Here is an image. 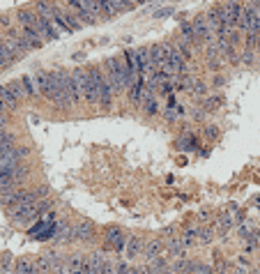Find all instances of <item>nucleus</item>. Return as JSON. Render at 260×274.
<instances>
[{
	"instance_id": "1",
	"label": "nucleus",
	"mask_w": 260,
	"mask_h": 274,
	"mask_svg": "<svg viewBox=\"0 0 260 274\" xmlns=\"http://www.w3.org/2000/svg\"><path fill=\"white\" fill-rule=\"evenodd\" d=\"M67 74L69 72H37V81H39V90L51 104L60 106L62 111L71 108V97L67 90Z\"/></svg>"
},
{
	"instance_id": "2",
	"label": "nucleus",
	"mask_w": 260,
	"mask_h": 274,
	"mask_svg": "<svg viewBox=\"0 0 260 274\" xmlns=\"http://www.w3.org/2000/svg\"><path fill=\"white\" fill-rule=\"evenodd\" d=\"M106 74L99 67H88L85 69V78H83V99L90 106H97L101 97V88H104Z\"/></svg>"
},
{
	"instance_id": "3",
	"label": "nucleus",
	"mask_w": 260,
	"mask_h": 274,
	"mask_svg": "<svg viewBox=\"0 0 260 274\" xmlns=\"http://www.w3.org/2000/svg\"><path fill=\"white\" fill-rule=\"evenodd\" d=\"M106 78L113 85L115 95H120L129 88V76H127V62L124 58H108L106 60Z\"/></svg>"
},
{
	"instance_id": "4",
	"label": "nucleus",
	"mask_w": 260,
	"mask_h": 274,
	"mask_svg": "<svg viewBox=\"0 0 260 274\" xmlns=\"http://www.w3.org/2000/svg\"><path fill=\"white\" fill-rule=\"evenodd\" d=\"M16 19H19V23H21V25L32 28L39 37L44 39V42H53V39H58V35L51 30V25H48V23H46L44 19L37 14V12H30V9H19V12H16Z\"/></svg>"
},
{
	"instance_id": "5",
	"label": "nucleus",
	"mask_w": 260,
	"mask_h": 274,
	"mask_svg": "<svg viewBox=\"0 0 260 274\" xmlns=\"http://www.w3.org/2000/svg\"><path fill=\"white\" fill-rule=\"evenodd\" d=\"M2 23L7 25V30H5V39H7L9 44H12V49H14L19 55H25L28 51H30V44H28V39L23 37L21 28H14V25H9L5 19H2Z\"/></svg>"
},
{
	"instance_id": "6",
	"label": "nucleus",
	"mask_w": 260,
	"mask_h": 274,
	"mask_svg": "<svg viewBox=\"0 0 260 274\" xmlns=\"http://www.w3.org/2000/svg\"><path fill=\"white\" fill-rule=\"evenodd\" d=\"M83 78H85L83 69H71L67 74V90L74 104H78L83 99Z\"/></svg>"
},
{
	"instance_id": "7",
	"label": "nucleus",
	"mask_w": 260,
	"mask_h": 274,
	"mask_svg": "<svg viewBox=\"0 0 260 274\" xmlns=\"http://www.w3.org/2000/svg\"><path fill=\"white\" fill-rule=\"evenodd\" d=\"M71 233H74V242H90L95 237V224L88 219H81L76 226H71Z\"/></svg>"
},
{
	"instance_id": "8",
	"label": "nucleus",
	"mask_w": 260,
	"mask_h": 274,
	"mask_svg": "<svg viewBox=\"0 0 260 274\" xmlns=\"http://www.w3.org/2000/svg\"><path fill=\"white\" fill-rule=\"evenodd\" d=\"M28 157V150L25 148H12L7 152H0V166H19L23 159Z\"/></svg>"
},
{
	"instance_id": "9",
	"label": "nucleus",
	"mask_w": 260,
	"mask_h": 274,
	"mask_svg": "<svg viewBox=\"0 0 260 274\" xmlns=\"http://www.w3.org/2000/svg\"><path fill=\"white\" fill-rule=\"evenodd\" d=\"M23 196H25V189H21V187L9 189V191H2V194H0V205L7 207V210H12V207H16L19 203H21Z\"/></svg>"
},
{
	"instance_id": "10",
	"label": "nucleus",
	"mask_w": 260,
	"mask_h": 274,
	"mask_svg": "<svg viewBox=\"0 0 260 274\" xmlns=\"http://www.w3.org/2000/svg\"><path fill=\"white\" fill-rule=\"evenodd\" d=\"M104 251H92L85 258V274H104Z\"/></svg>"
},
{
	"instance_id": "11",
	"label": "nucleus",
	"mask_w": 260,
	"mask_h": 274,
	"mask_svg": "<svg viewBox=\"0 0 260 274\" xmlns=\"http://www.w3.org/2000/svg\"><path fill=\"white\" fill-rule=\"evenodd\" d=\"M106 240H108V249H113V251H124V247H127V237L122 235V230L118 228H108Z\"/></svg>"
},
{
	"instance_id": "12",
	"label": "nucleus",
	"mask_w": 260,
	"mask_h": 274,
	"mask_svg": "<svg viewBox=\"0 0 260 274\" xmlns=\"http://www.w3.org/2000/svg\"><path fill=\"white\" fill-rule=\"evenodd\" d=\"M0 101L5 104V108H7V111H14V108L19 106V97L12 92V88H9V85H0Z\"/></svg>"
},
{
	"instance_id": "13",
	"label": "nucleus",
	"mask_w": 260,
	"mask_h": 274,
	"mask_svg": "<svg viewBox=\"0 0 260 274\" xmlns=\"http://www.w3.org/2000/svg\"><path fill=\"white\" fill-rule=\"evenodd\" d=\"M124 253H127V258L134 260L136 256H141L143 253V242H141V237L131 235L127 237V247H124Z\"/></svg>"
},
{
	"instance_id": "14",
	"label": "nucleus",
	"mask_w": 260,
	"mask_h": 274,
	"mask_svg": "<svg viewBox=\"0 0 260 274\" xmlns=\"http://www.w3.org/2000/svg\"><path fill=\"white\" fill-rule=\"evenodd\" d=\"M99 2H101V7H104V14L106 16H118L127 9V5H124L122 0H99Z\"/></svg>"
},
{
	"instance_id": "15",
	"label": "nucleus",
	"mask_w": 260,
	"mask_h": 274,
	"mask_svg": "<svg viewBox=\"0 0 260 274\" xmlns=\"http://www.w3.org/2000/svg\"><path fill=\"white\" fill-rule=\"evenodd\" d=\"M168 253H170V258H184V251H187V244H184L182 237H170V242H168Z\"/></svg>"
},
{
	"instance_id": "16",
	"label": "nucleus",
	"mask_w": 260,
	"mask_h": 274,
	"mask_svg": "<svg viewBox=\"0 0 260 274\" xmlns=\"http://www.w3.org/2000/svg\"><path fill=\"white\" fill-rule=\"evenodd\" d=\"M53 240L55 242H60V244L74 242V233H71V226H69L67 221H60V224H58V233H55Z\"/></svg>"
},
{
	"instance_id": "17",
	"label": "nucleus",
	"mask_w": 260,
	"mask_h": 274,
	"mask_svg": "<svg viewBox=\"0 0 260 274\" xmlns=\"http://www.w3.org/2000/svg\"><path fill=\"white\" fill-rule=\"evenodd\" d=\"M143 111H145L147 115H157L159 113V101H157V97H154V90H145V99H143Z\"/></svg>"
},
{
	"instance_id": "18",
	"label": "nucleus",
	"mask_w": 260,
	"mask_h": 274,
	"mask_svg": "<svg viewBox=\"0 0 260 274\" xmlns=\"http://www.w3.org/2000/svg\"><path fill=\"white\" fill-rule=\"evenodd\" d=\"M19 28H21V32H23V37L28 39V44H30V49H39V46L42 44H46L44 39L39 37L37 32L32 30V28H28V25H21V23H19Z\"/></svg>"
},
{
	"instance_id": "19",
	"label": "nucleus",
	"mask_w": 260,
	"mask_h": 274,
	"mask_svg": "<svg viewBox=\"0 0 260 274\" xmlns=\"http://www.w3.org/2000/svg\"><path fill=\"white\" fill-rule=\"evenodd\" d=\"M67 265L71 270V274H85V258L81 253H71L67 258Z\"/></svg>"
},
{
	"instance_id": "20",
	"label": "nucleus",
	"mask_w": 260,
	"mask_h": 274,
	"mask_svg": "<svg viewBox=\"0 0 260 274\" xmlns=\"http://www.w3.org/2000/svg\"><path fill=\"white\" fill-rule=\"evenodd\" d=\"M143 256H145L147 263H150V260H154L157 256H161V244L157 242V240H150V242L143 247Z\"/></svg>"
},
{
	"instance_id": "21",
	"label": "nucleus",
	"mask_w": 260,
	"mask_h": 274,
	"mask_svg": "<svg viewBox=\"0 0 260 274\" xmlns=\"http://www.w3.org/2000/svg\"><path fill=\"white\" fill-rule=\"evenodd\" d=\"M177 150H182V152H187V150H196L198 148V141H196V136H182L180 141H177V145H175Z\"/></svg>"
},
{
	"instance_id": "22",
	"label": "nucleus",
	"mask_w": 260,
	"mask_h": 274,
	"mask_svg": "<svg viewBox=\"0 0 260 274\" xmlns=\"http://www.w3.org/2000/svg\"><path fill=\"white\" fill-rule=\"evenodd\" d=\"M9 88H12V92H14L16 97H19V101L28 97V90H25V83H23V78H19V81H12V83H9Z\"/></svg>"
},
{
	"instance_id": "23",
	"label": "nucleus",
	"mask_w": 260,
	"mask_h": 274,
	"mask_svg": "<svg viewBox=\"0 0 260 274\" xmlns=\"http://www.w3.org/2000/svg\"><path fill=\"white\" fill-rule=\"evenodd\" d=\"M12 148H14V136L12 134H2L0 136V152H7Z\"/></svg>"
},
{
	"instance_id": "24",
	"label": "nucleus",
	"mask_w": 260,
	"mask_h": 274,
	"mask_svg": "<svg viewBox=\"0 0 260 274\" xmlns=\"http://www.w3.org/2000/svg\"><path fill=\"white\" fill-rule=\"evenodd\" d=\"M30 263H28V260H16L14 263V274H30Z\"/></svg>"
},
{
	"instance_id": "25",
	"label": "nucleus",
	"mask_w": 260,
	"mask_h": 274,
	"mask_svg": "<svg viewBox=\"0 0 260 274\" xmlns=\"http://www.w3.org/2000/svg\"><path fill=\"white\" fill-rule=\"evenodd\" d=\"M191 95H196V97H200V95H207V83H203V81H193Z\"/></svg>"
},
{
	"instance_id": "26",
	"label": "nucleus",
	"mask_w": 260,
	"mask_h": 274,
	"mask_svg": "<svg viewBox=\"0 0 260 274\" xmlns=\"http://www.w3.org/2000/svg\"><path fill=\"white\" fill-rule=\"evenodd\" d=\"M214 237V228H200L198 230V242H212Z\"/></svg>"
},
{
	"instance_id": "27",
	"label": "nucleus",
	"mask_w": 260,
	"mask_h": 274,
	"mask_svg": "<svg viewBox=\"0 0 260 274\" xmlns=\"http://www.w3.org/2000/svg\"><path fill=\"white\" fill-rule=\"evenodd\" d=\"M182 240H184V244H187V247H189V244H193V242H196V240H198V230H193V228L184 230Z\"/></svg>"
},
{
	"instance_id": "28",
	"label": "nucleus",
	"mask_w": 260,
	"mask_h": 274,
	"mask_svg": "<svg viewBox=\"0 0 260 274\" xmlns=\"http://www.w3.org/2000/svg\"><path fill=\"white\" fill-rule=\"evenodd\" d=\"M214 270H212V265H205V263H196V270H193V274H212Z\"/></svg>"
},
{
	"instance_id": "29",
	"label": "nucleus",
	"mask_w": 260,
	"mask_h": 274,
	"mask_svg": "<svg viewBox=\"0 0 260 274\" xmlns=\"http://www.w3.org/2000/svg\"><path fill=\"white\" fill-rule=\"evenodd\" d=\"M67 5H69V9H74L81 16V0H67Z\"/></svg>"
},
{
	"instance_id": "30",
	"label": "nucleus",
	"mask_w": 260,
	"mask_h": 274,
	"mask_svg": "<svg viewBox=\"0 0 260 274\" xmlns=\"http://www.w3.org/2000/svg\"><path fill=\"white\" fill-rule=\"evenodd\" d=\"M51 205H53L51 200H42V203H39V212H42V214L48 212V210H51Z\"/></svg>"
},
{
	"instance_id": "31",
	"label": "nucleus",
	"mask_w": 260,
	"mask_h": 274,
	"mask_svg": "<svg viewBox=\"0 0 260 274\" xmlns=\"http://www.w3.org/2000/svg\"><path fill=\"white\" fill-rule=\"evenodd\" d=\"M205 134H207V136H210V138H216V136H219V129H216V127H212V125H210V127H207V129H205Z\"/></svg>"
},
{
	"instance_id": "32",
	"label": "nucleus",
	"mask_w": 260,
	"mask_h": 274,
	"mask_svg": "<svg viewBox=\"0 0 260 274\" xmlns=\"http://www.w3.org/2000/svg\"><path fill=\"white\" fill-rule=\"evenodd\" d=\"M168 14H173V9H170V7H164V9H159V12H157L154 16H157V19H164V16H168Z\"/></svg>"
},
{
	"instance_id": "33",
	"label": "nucleus",
	"mask_w": 260,
	"mask_h": 274,
	"mask_svg": "<svg viewBox=\"0 0 260 274\" xmlns=\"http://www.w3.org/2000/svg\"><path fill=\"white\" fill-rule=\"evenodd\" d=\"M219 85H223V76L219 74V76H214V88H219Z\"/></svg>"
},
{
	"instance_id": "34",
	"label": "nucleus",
	"mask_w": 260,
	"mask_h": 274,
	"mask_svg": "<svg viewBox=\"0 0 260 274\" xmlns=\"http://www.w3.org/2000/svg\"><path fill=\"white\" fill-rule=\"evenodd\" d=\"M5 113H7V108H5V104L0 101V115H5Z\"/></svg>"
}]
</instances>
